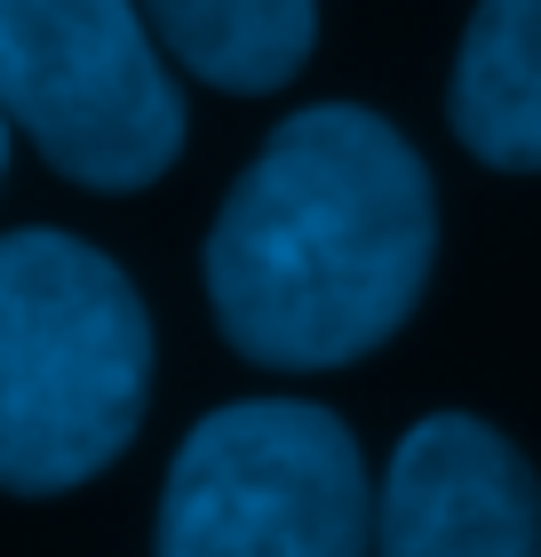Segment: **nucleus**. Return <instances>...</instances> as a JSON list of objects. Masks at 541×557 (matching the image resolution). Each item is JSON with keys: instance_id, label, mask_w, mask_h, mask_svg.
Segmentation results:
<instances>
[{"instance_id": "obj_1", "label": "nucleus", "mask_w": 541, "mask_h": 557, "mask_svg": "<svg viewBox=\"0 0 541 557\" xmlns=\"http://www.w3.org/2000/svg\"><path fill=\"white\" fill-rule=\"evenodd\" d=\"M438 199L382 112L311 104L279 120L208 232V302L255 367H351L422 302Z\"/></svg>"}, {"instance_id": "obj_2", "label": "nucleus", "mask_w": 541, "mask_h": 557, "mask_svg": "<svg viewBox=\"0 0 541 557\" xmlns=\"http://www.w3.org/2000/svg\"><path fill=\"white\" fill-rule=\"evenodd\" d=\"M151 398V319L72 232L0 239V486L72 494L112 470Z\"/></svg>"}, {"instance_id": "obj_3", "label": "nucleus", "mask_w": 541, "mask_h": 557, "mask_svg": "<svg viewBox=\"0 0 541 557\" xmlns=\"http://www.w3.org/2000/svg\"><path fill=\"white\" fill-rule=\"evenodd\" d=\"M160 557H367L374 486L358 438L303 398H239L175 446Z\"/></svg>"}, {"instance_id": "obj_4", "label": "nucleus", "mask_w": 541, "mask_h": 557, "mask_svg": "<svg viewBox=\"0 0 541 557\" xmlns=\"http://www.w3.org/2000/svg\"><path fill=\"white\" fill-rule=\"evenodd\" d=\"M0 120L88 191H144L184 151V96L136 0H0Z\"/></svg>"}, {"instance_id": "obj_5", "label": "nucleus", "mask_w": 541, "mask_h": 557, "mask_svg": "<svg viewBox=\"0 0 541 557\" xmlns=\"http://www.w3.org/2000/svg\"><path fill=\"white\" fill-rule=\"evenodd\" d=\"M374 557H541V478L494 422L430 414L374 486Z\"/></svg>"}, {"instance_id": "obj_6", "label": "nucleus", "mask_w": 541, "mask_h": 557, "mask_svg": "<svg viewBox=\"0 0 541 557\" xmlns=\"http://www.w3.org/2000/svg\"><path fill=\"white\" fill-rule=\"evenodd\" d=\"M454 136L502 175H541V0H478L446 88Z\"/></svg>"}, {"instance_id": "obj_7", "label": "nucleus", "mask_w": 541, "mask_h": 557, "mask_svg": "<svg viewBox=\"0 0 541 557\" xmlns=\"http://www.w3.org/2000/svg\"><path fill=\"white\" fill-rule=\"evenodd\" d=\"M136 9L175 64L231 96L287 88L319 40V0H136Z\"/></svg>"}, {"instance_id": "obj_8", "label": "nucleus", "mask_w": 541, "mask_h": 557, "mask_svg": "<svg viewBox=\"0 0 541 557\" xmlns=\"http://www.w3.org/2000/svg\"><path fill=\"white\" fill-rule=\"evenodd\" d=\"M0 168H9V120H0Z\"/></svg>"}]
</instances>
